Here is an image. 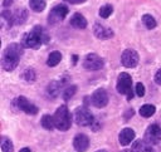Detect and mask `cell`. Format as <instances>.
Returning <instances> with one entry per match:
<instances>
[{
    "label": "cell",
    "mask_w": 161,
    "mask_h": 152,
    "mask_svg": "<svg viewBox=\"0 0 161 152\" xmlns=\"http://www.w3.org/2000/svg\"><path fill=\"white\" fill-rule=\"evenodd\" d=\"M48 41H49V35H48L47 30L43 26L36 25V26L33 28L31 31H29V33L23 35L21 46L23 48L38 49L42 44H47Z\"/></svg>",
    "instance_id": "1"
},
{
    "label": "cell",
    "mask_w": 161,
    "mask_h": 152,
    "mask_svg": "<svg viewBox=\"0 0 161 152\" xmlns=\"http://www.w3.org/2000/svg\"><path fill=\"white\" fill-rule=\"evenodd\" d=\"M20 55H21V45L15 44V43L8 45L5 50L3 52V58H1L3 69L6 72L14 70L19 64Z\"/></svg>",
    "instance_id": "2"
},
{
    "label": "cell",
    "mask_w": 161,
    "mask_h": 152,
    "mask_svg": "<svg viewBox=\"0 0 161 152\" xmlns=\"http://www.w3.org/2000/svg\"><path fill=\"white\" fill-rule=\"evenodd\" d=\"M53 119H54L55 128L59 131H68L72 126V117L67 106H60L55 111Z\"/></svg>",
    "instance_id": "3"
},
{
    "label": "cell",
    "mask_w": 161,
    "mask_h": 152,
    "mask_svg": "<svg viewBox=\"0 0 161 152\" xmlns=\"http://www.w3.org/2000/svg\"><path fill=\"white\" fill-rule=\"evenodd\" d=\"M116 88L119 94H123L127 97V99H132L133 93H132V78L128 73H121L117 78V84Z\"/></svg>",
    "instance_id": "4"
},
{
    "label": "cell",
    "mask_w": 161,
    "mask_h": 152,
    "mask_svg": "<svg viewBox=\"0 0 161 152\" xmlns=\"http://www.w3.org/2000/svg\"><path fill=\"white\" fill-rule=\"evenodd\" d=\"M74 119L77 122V124L79 126H92L93 122H94V117L92 114V112H89L88 108L86 107H79L75 109L74 112Z\"/></svg>",
    "instance_id": "5"
},
{
    "label": "cell",
    "mask_w": 161,
    "mask_h": 152,
    "mask_svg": "<svg viewBox=\"0 0 161 152\" xmlns=\"http://www.w3.org/2000/svg\"><path fill=\"white\" fill-rule=\"evenodd\" d=\"M67 14H68V8H67L65 5H63V4L55 5V6L50 10V13H49V15H48V23L52 24V25L58 24L59 21H62V20L67 16Z\"/></svg>",
    "instance_id": "6"
},
{
    "label": "cell",
    "mask_w": 161,
    "mask_h": 152,
    "mask_svg": "<svg viewBox=\"0 0 161 152\" xmlns=\"http://www.w3.org/2000/svg\"><path fill=\"white\" fill-rule=\"evenodd\" d=\"M145 141L150 144H157L161 142V128L158 124H150L145 131Z\"/></svg>",
    "instance_id": "7"
},
{
    "label": "cell",
    "mask_w": 161,
    "mask_h": 152,
    "mask_svg": "<svg viewBox=\"0 0 161 152\" xmlns=\"http://www.w3.org/2000/svg\"><path fill=\"white\" fill-rule=\"evenodd\" d=\"M103 64H104L103 59L94 53L86 55V58L83 60V67L88 70H99V69H102Z\"/></svg>",
    "instance_id": "8"
},
{
    "label": "cell",
    "mask_w": 161,
    "mask_h": 152,
    "mask_svg": "<svg viewBox=\"0 0 161 152\" xmlns=\"http://www.w3.org/2000/svg\"><path fill=\"white\" fill-rule=\"evenodd\" d=\"M138 54L133 49H126L125 52H122L121 63L126 68H135L138 64Z\"/></svg>",
    "instance_id": "9"
},
{
    "label": "cell",
    "mask_w": 161,
    "mask_h": 152,
    "mask_svg": "<svg viewBox=\"0 0 161 152\" xmlns=\"http://www.w3.org/2000/svg\"><path fill=\"white\" fill-rule=\"evenodd\" d=\"M91 102L96 108H103L108 103V94L103 88H99L93 92L91 97Z\"/></svg>",
    "instance_id": "10"
},
{
    "label": "cell",
    "mask_w": 161,
    "mask_h": 152,
    "mask_svg": "<svg viewBox=\"0 0 161 152\" xmlns=\"http://www.w3.org/2000/svg\"><path fill=\"white\" fill-rule=\"evenodd\" d=\"M15 103H16L18 108H19L20 111L25 112L26 114H33V116H34V114L38 113V107L34 106L31 102H29V100H28L25 97H23V95L18 97L16 100H15Z\"/></svg>",
    "instance_id": "11"
},
{
    "label": "cell",
    "mask_w": 161,
    "mask_h": 152,
    "mask_svg": "<svg viewBox=\"0 0 161 152\" xmlns=\"http://www.w3.org/2000/svg\"><path fill=\"white\" fill-rule=\"evenodd\" d=\"M93 33L101 40H107V39H111L113 36V30L111 28H107L106 25H103L101 23H96L93 25Z\"/></svg>",
    "instance_id": "12"
},
{
    "label": "cell",
    "mask_w": 161,
    "mask_h": 152,
    "mask_svg": "<svg viewBox=\"0 0 161 152\" xmlns=\"http://www.w3.org/2000/svg\"><path fill=\"white\" fill-rule=\"evenodd\" d=\"M73 147L78 152H86L89 147V138L83 133L77 134L73 139Z\"/></svg>",
    "instance_id": "13"
},
{
    "label": "cell",
    "mask_w": 161,
    "mask_h": 152,
    "mask_svg": "<svg viewBox=\"0 0 161 152\" xmlns=\"http://www.w3.org/2000/svg\"><path fill=\"white\" fill-rule=\"evenodd\" d=\"M135 136L136 134L132 128H123L118 134V141H119L121 146H127L133 141Z\"/></svg>",
    "instance_id": "14"
},
{
    "label": "cell",
    "mask_w": 161,
    "mask_h": 152,
    "mask_svg": "<svg viewBox=\"0 0 161 152\" xmlns=\"http://www.w3.org/2000/svg\"><path fill=\"white\" fill-rule=\"evenodd\" d=\"M152 144L147 143L146 141H142V139H137L136 142H133L132 144V151L133 152H156L152 147Z\"/></svg>",
    "instance_id": "15"
},
{
    "label": "cell",
    "mask_w": 161,
    "mask_h": 152,
    "mask_svg": "<svg viewBox=\"0 0 161 152\" xmlns=\"http://www.w3.org/2000/svg\"><path fill=\"white\" fill-rule=\"evenodd\" d=\"M64 82H57V80H53V82H50L49 83V85H48V88H47V93H48V95L50 97V98H55V97H58L59 94H60V92H62V84H63Z\"/></svg>",
    "instance_id": "16"
},
{
    "label": "cell",
    "mask_w": 161,
    "mask_h": 152,
    "mask_svg": "<svg viewBox=\"0 0 161 152\" xmlns=\"http://www.w3.org/2000/svg\"><path fill=\"white\" fill-rule=\"evenodd\" d=\"M70 25L73 28H77V29H84L87 26V19L79 14V13H75L72 18H70Z\"/></svg>",
    "instance_id": "17"
},
{
    "label": "cell",
    "mask_w": 161,
    "mask_h": 152,
    "mask_svg": "<svg viewBox=\"0 0 161 152\" xmlns=\"http://www.w3.org/2000/svg\"><path fill=\"white\" fill-rule=\"evenodd\" d=\"M28 19V11L25 9H19L16 10L15 14H13V20H14V24H18V25H21L25 23V20Z\"/></svg>",
    "instance_id": "18"
},
{
    "label": "cell",
    "mask_w": 161,
    "mask_h": 152,
    "mask_svg": "<svg viewBox=\"0 0 161 152\" xmlns=\"http://www.w3.org/2000/svg\"><path fill=\"white\" fill-rule=\"evenodd\" d=\"M45 5H47L45 0H29V6L35 13L43 11L45 9Z\"/></svg>",
    "instance_id": "19"
},
{
    "label": "cell",
    "mask_w": 161,
    "mask_h": 152,
    "mask_svg": "<svg viewBox=\"0 0 161 152\" xmlns=\"http://www.w3.org/2000/svg\"><path fill=\"white\" fill-rule=\"evenodd\" d=\"M62 60V54L60 52H52L48 57V60H47V64L49 67H55L59 64V62Z\"/></svg>",
    "instance_id": "20"
},
{
    "label": "cell",
    "mask_w": 161,
    "mask_h": 152,
    "mask_svg": "<svg viewBox=\"0 0 161 152\" xmlns=\"http://www.w3.org/2000/svg\"><path fill=\"white\" fill-rule=\"evenodd\" d=\"M40 123H42V127H44V128L48 129V131H52V129L55 127V124H54V119H53V117L49 116V114L43 116L42 119H40Z\"/></svg>",
    "instance_id": "21"
},
{
    "label": "cell",
    "mask_w": 161,
    "mask_h": 152,
    "mask_svg": "<svg viewBox=\"0 0 161 152\" xmlns=\"http://www.w3.org/2000/svg\"><path fill=\"white\" fill-rule=\"evenodd\" d=\"M155 112H156V107L152 106V104H145V106H142V107L140 108V114H141L142 117H145V118L151 117Z\"/></svg>",
    "instance_id": "22"
},
{
    "label": "cell",
    "mask_w": 161,
    "mask_h": 152,
    "mask_svg": "<svg viewBox=\"0 0 161 152\" xmlns=\"http://www.w3.org/2000/svg\"><path fill=\"white\" fill-rule=\"evenodd\" d=\"M142 23L145 24V26H146L147 29H153V28H156V25H157L155 18H153L152 15H150V14H145V15L142 16Z\"/></svg>",
    "instance_id": "23"
},
{
    "label": "cell",
    "mask_w": 161,
    "mask_h": 152,
    "mask_svg": "<svg viewBox=\"0 0 161 152\" xmlns=\"http://www.w3.org/2000/svg\"><path fill=\"white\" fill-rule=\"evenodd\" d=\"M75 92H77V87L75 85H69L68 88H65L62 92V97H63V99L65 102H68L69 99H72V97L75 94Z\"/></svg>",
    "instance_id": "24"
},
{
    "label": "cell",
    "mask_w": 161,
    "mask_h": 152,
    "mask_svg": "<svg viewBox=\"0 0 161 152\" xmlns=\"http://www.w3.org/2000/svg\"><path fill=\"white\" fill-rule=\"evenodd\" d=\"M1 151L3 152H14L13 142L8 137H1Z\"/></svg>",
    "instance_id": "25"
},
{
    "label": "cell",
    "mask_w": 161,
    "mask_h": 152,
    "mask_svg": "<svg viewBox=\"0 0 161 152\" xmlns=\"http://www.w3.org/2000/svg\"><path fill=\"white\" fill-rule=\"evenodd\" d=\"M21 78L26 82V83H34V80H35V72L33 70V69H30V68H28V69H25L24 72H23V74H21Z\"/></svg>",
    "instance_id": "26"
},
{
    "label": "cell",
    "mask_w": 161,
    "mask_h": 152,
    "mask_svg": "<svg viewBox=\"0 0 161 152\" xmlns=\"http://www.w3.org/2000/svg\"><path fill=\"white\" fill-rule=\"evenodd\" d=\"M112 13H113V8H112V5H109V4L103 5V6H101V9H99V16L103 18V19L108 18Z\"/></svg>",
    "instance_id": "27"
},
{
    "label": "cell",
    "mask_w": 161,
    "mask_h": 152,
    "mask_svg": "<svg viewBox=\"0 0 161 152\" xmlns=\"http://www.w3.org/2000/svg\"><path fill=\"white\" fill-rule=\"evenodd\" d=\"M136 94L138 97H143V94H145V85L142 83H137L136 84Z\"/></svg>",
    "instance_id": "28"
},
{
    "label": "cell",
    "mask_w": 161,
    "mask_h": 152,
    "mask_svg": "<svg viewBox=\"0 0 161 152\" xmlns=\"http://www.w3.org/2000/svg\"><path fill=\"white\" fill-rule=\"evenodd\" d=\"M155 82H156L158 85H161V69H158V70L156 72V74H155Z\"/></svg>",
    "instance_id": "29"
},
{
    "label": "cell",
    "mask_w": 161,
    "mask_h": 152,
    "mask_svg": "<svg viewBox=\"0 0 161 152\" xmlns=\"http://www.w3.org/2000/svg\"><path fill=\"white\" fill-rule=\"evenodd\" d=\"M64 1H67L69 4H82V3H84L87 0H64Z\"/></svg>",
    "instance_id": "30"
},
{
    "label": "cell",
    "mask_w": 161,
    "mask_h": 152,
    "mask_svg": "<svg viewBox=\"0 0 161 152\" xmlns=\"http://www.w3.org/2000/svg\"><path fill=\"white\" fill-rule=\"evenodd\" d=\"M11 4H13V0H3V6H5V8L10 6Z\"/></svg>",
    "instance_id": "31"
},
{
    "label": "cell",
    "mask_w": 161,
    "mask_h": 152,
    "mask_svg": "<svg viewBox=\"0 0 161 152\" xmlns=\"http://www.w3.org/2000/svg\"><path fill=\"white\" fill-rule=\"evenodd\" d=\"M19 152H31V151H30V149H29L28 147H25V148H21V149L19 151Z\"/></svg>",
    "instance_id": "32"
},
{
    "label": "cell",
    "mask_w": 161,
    "mask_h": 152,
    "mask_svg": "<svg viewBox=\"0 0 161 152\" xmlns=\"http://www.w3.org/2000/svg\"><path fill=\"white\" fill-rule=\"evenodd\" d=\"M122 152H133V151H132V149H123Z\"/></svg>",
    "instance_id": "33"
},
{
    "label": "cell",
    "mask_w": 161,
    "mask_h": 152,
    "mask_svg": "<svg viewBox=\"0 0 161 152\" xmlns=\"http://www.w3.org/2000/svg\"><path fill=\"white\" fill-rule=\"evenodd\" d=\"M96 152H107V151H104V149H101V151H96Z\"/></svg>",
    "instance_id": "34"
}]
</instances>
